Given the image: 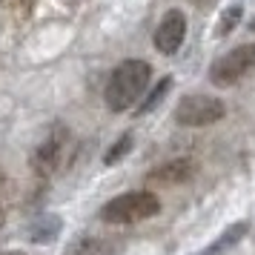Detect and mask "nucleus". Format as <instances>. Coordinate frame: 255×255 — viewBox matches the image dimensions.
Listing matches in <instances>:
<instances>
[{"instance_id":"obj_8","label":"nucleus","mask_w":255,"mask_h":255,"mask_svg":"<svg viewBox=\"0 0 255 255\" xmlns=\"http://www.w3.org/2000/svg\"><path fill=\"white\" fill-rule=\"evenodd\" d=\"M58 232H60V218L43 212V215H37L35 224L29 227V238H32L35 244H46V241H55Z\"/></svg>"},{"instance_id":"obj_13","label":"nucleus","mask_w":255,"mask_h":255,"mask_svg":"<svg viewBox=\"0 0 255 255\" xmlns=\"http://www.w3.org/2000/svg\"><path fill=\"white\" fill-rule=\"evenodd\" d=\"M169 86H172V81H169V78H163V81H161V83H158V86H155V89L149 92V98H146V101H143V104L138 106V112H140V115H143V112H149V109H152L155 104H161V98L166 95V89H169Z\"/></svg>"},{"instance_id":"obj_4","label":"nucleus","mask_w":255,"mask_h":255,"mask_svg":"<svg viewBox=\"0 0 255 255\" xmlns=\"http://www.w3.org/2000/svg\"><path fill=\"white\" fill-rule=\"evenodd\" d=\"M253 69H255V43H241L209 66V81L221 89H227V86H235L241 78H247Z\"/></svg>"},{"instance_id":"obj_16","label":"nucleus","mask_w":255,"mask_h":255,"mask_svg":"<svg viewBox=\"0 0 255 255\" xmlns=\"http://www.w3.org/2000/svg\"><path fill=\"white\" fill-rule=\"evenodd\" d=\"M3 255H26V253H20V250H9V253H3Z\"/></svg>"},{"instance_id":"obj_17","label":"nucleus","mask_w":255,"mask_h":255,"mask_svg":"<svg viewBox=\"0 0 255 255\" xmlns=\"http://www.w3.org/2000/svg\"><path fill=\"white\" fill-rule=\"evenodd\" d=\"M250 29H255V17H253V20H250Z\"/></svg>"},{"instance_id":"obj_7","label":"nucleus","mask_w":255,"mask_h":255,"mask_svg":"<svg viewBox=\"0 0 255 255\" xmlns=\"http://www.w3.org/2000/svg\"><path fill=\"white\" fill-rule=\"evenodd\" d=\"M198 172V163L192 158H181V161H169L158 166V169H152L146 175V181L149 184H158V186H178V184H186V181H192Z\"/></svg>"},{"instance_id":"obj_5","label":"nucleus","mask_w":255,"mask_h":255,"mask_svg":"<svg viewBox=\"0 0 255 255\" xmlns=\"http://www.w3.org/2000/svg\"><path fill=\"white\" fill-rule=\"evenodd\" d=\"M227 115V106L209 95H184L175 106V124L181 127H209Z\"/></svg>"},{"instance_id":"obj_14","label":"nucleus","mask_w":255,"mask_h":255,"mask_svg":"<svg viewBox=\"0 0 255 255\" xmlns=\"http://www.w3.org/2000/svg\"><path fill=\"white\" fill-rule=\"evenodd\" d=\"M3 224H6V189L0 186V230H3Z\"/></svg>"},{"instance_id":"obj_15","label":"nucleus","mask_w":255,"mask_h":255,"mask_svg":"<svg viewBox=\"0 0 255 255\" xmlns=\"http://www.w3.org/2000/svg\"><path fill=\"white\" fill-rule=\"evenodd\" d=\"M189 3H192L195 9H209V6H215L218 0H189Z\"/></svg>"},{"instance_id":"obj_1","label":"nucleus","mask_w":255,"mask_h":255,"mask_svg":"<svg viewBox=\"0 0 255 255\" xmlns=\"http://www.w3.org/2000/svg\"><path fill=\"white\" fill-rule=\"evenodd\" d=\"M152 78V66L146 60H124L121 66H115V72L106 81V106L112 112H127L138 104V98L143 95L146 83Z\"/></svg>"},{"instance_id":"obj_6","label":"nucleus","mask_w":255,"mask_h":255,"mask_svg":"<svg viewBox=\"0 0 255 255\" xmlns=\"http://www.w3.org/2000/svg\"><path fill=\"white\" fill-rule=\"evenodd\" d=\"M186 40V14L181 9H169V12L161 17V23L152 35V43L161 55H175L181 43Z\"/></svg>"},{"instance_id":"obj_3","label":"nucleus","mask_w":255,"mask_h":255,"mask_svg":"<svg viewBox=\"0 0 255 255\" xmlns=\"http://www.w3.org/2000/svg\"><path fill=\"white\" fill-rule=\"evenodd\" d=\"M69 146H72V132L63 124H55L46 132V138L40 140L35 158H32L35 172L43 175V178H52L55 172H60L69 161Z\"/></svg>"},{"instance_id":"obj_11","label":"nucleus","mask_w":255,"mask_h":255,"mask_svg":"<svg viewBox=\"0 0 255 255\" xmlns=\"http://www.w3.org/2000/svg\"><path fill=\"white\" fill-rule=\"evenodd\" d=\"M241 20V3H235V6H230V12H224L221 14V20H218V32L215 35L218 37H227L235 29V23Z\"/></svg>"},{"instance_id":"obj_10","label":"nucleus","mask_w":255,"mask_h":255,"mask_svg":"<svg viewBox=\"0 0 255 255\" xmlns=\"http://www.w3.org/2000/svg\"><path fill=\"white\" fill-rule=\"evenodd\" d=\"M247 230H250V224H247V221H241V224H232L230 230H227V232H221V238H218V241L212 244V247H209L207 253H201V255H221L224 250H230L232 244H238V241H241V235H244Z\"/></svg>"},{"instance_id":"obj_2","label":"nucleus","mask_w":255,"mask_h":255,"mask_svg":"<svg viewBox=\"0 0 255 255\" xmlns=\"http://www.w3.org/2000/svg\"><path fill=\"white\" fill-rule=\"evenodd\" d=\"M161 212V201L155 192H124L101 207V221L106 224H138Z\"/></svg>"},{"instance_id":"obj_9","label":"nucleus","mask_w":255,"mask_h":255,"mask_svg":"<svg viewBox=\"0 0 255 255\" xmlns=\"http://www.w3.org/2000/svg\"><path fill=\"white\" fill-rule=\"evenodd\" d=\"M66 255H115V247L106 238H95V235H83L72 244Z\"/></svg>"},{"instance_id":"obj_12","label":"nucleus","mask_w":255,"mask_h":255,"mask_svg":"<svg viewBox=\"0 0 255 255\" xmlns=\"http://www.w3.org/2000/svg\"><path fill=\"white\" fill-rule=\"evenodd\" d=\"M132 143H135V138H132L129 132H127V135H121V140H118L115 146H112V149H109V152L104 155V163H118L129 149H132Z\"/></svg>"}]
</instances>
